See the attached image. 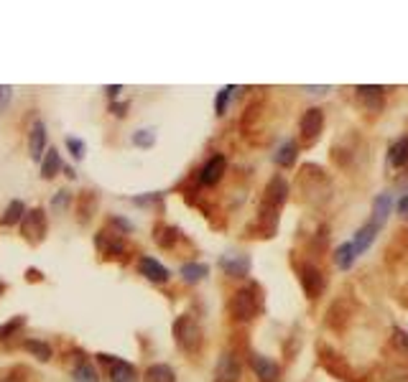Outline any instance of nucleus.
I'll list each match as a JSON object with an SVG mask.
<instances>
[{"instance_id":"nucleus-1","label":"nucleus","mask_w":408,"mask_h":382,"mask_svg":"<svg viewBox=\"0 0 408 382\" xmlns=\"http://www.w3.org/2000/svg\"><path fill=\"white\" fill-rule=\"evenodd\" d=\"M174 339H176V344L181 349L194 354V352L202 349V344H204L202 324H199L191 313H181V316L174 321Z\"/></svg>"},{"instance_id":"nucleus-2","label":"nucleus","mask_w":408,"mask_h":382,"mask_svg":"<svg viewBox=\"0 0 408 382\" xmlns=\"http://www.w3.org/2000/svg\"><path fill=\"white\" fill-rule=\"evenodd\" d=\"M261 291L258 286H248L235 291V296L230 299V316L235 321H253L258 313H261Z\"/></svg>"},{"instance_id":"nucleus-3","label":"nucleus","mask_w":408,"mask_h":382,"mask_svg":"<svg viewBox=\"0 0 408 382\" xmlns=\"http://www.w3.org/2000/svg\"><path fill=\"white\" fill-rule=\"evenodd\" d=\"M286 199H288V181L283 176H273L266 184V191H263L261 212H263V214H276V216H278V209L286 204Z\"/></svg>"},{"instance_id":"nucleus-4","label":"nucleus","mask_w":408,"mask_h":382,"mask_svg":"<svg viewBox=\"0 0 408 382\" xmlns=\"http://www.w3.org/2000/svg\"><path fill=\"white\" fill-rule=\"evenodd\" d=\"M299 280H301V288H304V293L312 301L319 299V296L324 293V288H327L324 273H322V270H319L314 262H304V265L299 267Z\"/></svg>"},{"instance_id":"nucleus-5","label":"nucleus","mask_w":408,"mask_h":382,"mask_svg":"<svg viewBox=\"0 0 408 382\" xmlns=\"http://www.w3.org/2000/svg\"><path fill=\"white\" fill-rule=\"evenodd\" d=\"M21 229H23L26 240L33 242V245H38V242L46 237V214H44V209L26 212L23 219H21Z\"/></svg>"},{"instance_id":"nucleus-6","label":"nucleus","mask_w":408,"mask_h":382,"mask_svg":"<svg viewBox=\"0 0 408 382\" xmlns=\"http://www.w3.org/2000/svg\"><path fill=\"white\" fill-rule=\"evenodd\" d=\"M225 171H227V158H225L222 153H215L207 158V163L199 168V184L202 186H217L222 181Z\"/></svg>"},{"instance_id":"nucleus-7","label":"nucleus","mask_w":408,"mask_h":382,"mask_svg":"<svg viewBox=\"0 0 408 382\" xmlns=\"http://www.w3.org/2000/svg\"><path fill=\"white\" fill-rule=\"evenodd\" d=\"M299 127H301V138L304 140H317L324 130V110L322 108H309L304 115H301L299 120Z\"/></svg>"},{"instance_id":"nucleus-8","label":"nucleus","mask_w":408,"mask_h":382,"mask_svg":"<svg viewBox=\"0 0 408 382\" xmlns=\"http://www.w3.org/2000/svg\"><path fill=\"white\" fill-rule=\"evenodd\" d=\"M102 359V362H110L113 367H110V382H140L138 377V369L133 367L130 362H123V359H118V357L113 354H97Z\"/></svg>"},{"instance_id":"nucleus-9","label":"nucleus","mask_w":408,"mask_h":382,"mask_svg":"<svg viewBox=\"0 0 408 382\" xmlns=\"http://www.w3.org/2000/svg\"><path fill=\"white\" fill-rule=\"evenodd\" d=\"M240 359L232 352H225L215 364V382H237L240 380Z\"/></svg>"},{"instance_id":"nucleus-10","label":"nucleus","mask_w":408,"mask_h":382,"mask_svg":"<svg viewBox=\"0 0 408 382\" xmlns=\"http://www.w3.org/2000/svg\"><path fill=\"white\" fill-rule=\"evenodd\" d=\"M250 367H253V372L258 375V380H261V382H278L280 380L278 362H273V359H271V357H266V354H253V357H250Z\"/></svg>"},{"instance_id":"nucleus-11","label":"nucleus","mask_w":408,"mask_h":382,"mask_svg":"<svg viewBox=\"0 0 408 382\" xmlns=\"http://www.w3.org/2000/svg\"><path fill=\"white\" fill-rule=\"evenodd\" d=\"M319 359H322V367L324 369H329L332 375L334 377H339V380H344V382H352V372H350V367L344 364V359L339 354H334V352L329 349V347H322L319 349Z\"/></svg>"},{"instance_id":"nucleus-12","label":"nucleus","mask_w":408,"mask_h":382,"mask_svg":"<svg viewBox=\"0 0 408 382\" xmlns=\"http://www.w3.org/2000/svg\"><path fill=\"white\" fill-rule=\"evenodd\" d=\"M220 267L230 278H245L250 273V257L248 255H240V253H230L220 257Z\"/></svg>"},{"instance_id":"nucleus-13","label":"nucleus","mask_w":408,"mask_h":382,"mask_svg":"<svg viewBox=\"0 0 408 382\" xmlns=\"http://www.w3.org/2000/svg\"><path fill=\"white\" fill-rule=\"evenodd\" d=\"M357 100L363 102V108L368 110H382V102H385V87H378V84H360L355 87Z\"/></svg>"},{"instance_id":"nucleus-14","label":"nucleus","mask_w":408,"mask_h":382,"mask_svg":"<svg viewBox=\"0 0 408 382\" xmlns=\"http://www.w3.org/2000/svg\"><path fill=\"white\" fill-rule=\"evenodd\" d=\"M138 270H140V275H146V280H151V283H166V280L171 278V273H169V267L166 265H161L156 257H140L138 260Z\"/></svg>"},{"instance_id":"nucleus-15","label":"nucleus","mask_w":408,"mask_h":382,"mask_svg":"<svg viewBox=\"0 0 408 382\" xmlns=\"http://www.w3.org/2000/svg\"><path fill=\"white\" fill-rule=\"evenodd\" d=\"M380 224H375L373 219L370 222H365L363 227L357 229L355 232V237H352V245H355V250H357V255H363V253H368L370 248H373V242H375V237H378V232H380Z\"/></svg>"},{"instance_id":"nucleus-16","label":"nucleus","mask_w":408,"mask_h":382,"mask_svg":"<svg viewBox=\"0 0 408 382\" xmlns=\"http://www.w3.org/2000/svg\"><path fill=\"white\" fill-rule=\"evenodd\" d=\"M95 245L102 255H120L123 253V235L118 232V229H115V232L102 229V232H97Z\"/></svg>"},{"instance_id":"nucleus-17","label":"nucleus","mask_w":408,"mask_h":382,"mask_svg":"<svg viewBox=\"0 0 408 382\" xmlns=\"http://www.w3.org/2000/svg\"><path fill=\"white\" fill-rule=\"evenodd\" d=\"M44 151H46V125L41 120H36L31 133H28V153H31L33 161H38L44 156Z\"/></svg>"},{"instance_id":"nucleus-18","label":"nucleus","mask_w":408,"mask_h":382,"mask_svg":"<svg viewBox=\"0 0 408 382\" xmlns=\"http://www.w3.org/2000/svg\"><path fill=\"white\" fill-rule=\"evenodd\" d=\"M390 168H408V135L398 138L393 146L388 148V156H385Z\"/></svg>"},{"instance_id":"nucleus-19","label":"nucleus","mask_w":408,"mask_h":382,"mask_svg":"<svg viewBox=\"0 0 408 382\" xmlns=\"http://www.w3.org/2000/svg\"><path fill=\"white\" fill-rule=\"evenodd\" d=\"M390 209H393V197H390L388 191H385V194H378V197L373 199V216H370V219L382 227V224L388 222Z\"/></svg>"},{"instance_id":"nucleus-20","label":"nucleus","mask_w":408,"mask_h":382,"mask_svg":"<svg viewBox=\"0 0 408 382\" xmlns=\"http://www.w3.org/2000/svg\"><path fill=\"white\" fill-rule=\"evenodd\" d=\"M296 156H299V146H296V140H283L276 151L273 161L280 166V168H288V166L296 163Z\"/></svg>"},{"instance_id":"nucleus-21","label":"nucleus","mask_w":408,"mask_h":382,"mask_svg":"<svg viewBox=\"0 0 408 382\" xmlns=\"http://www.w3.org/2000/svg\"><path fill=\"white\" fill-rule=\"evenodd\" d=\"M178 273H181L184 283H191V286H194V283H202V280L210 275V265H204V262H184Z\"/></svg>"},{"instance_id":"nucleus-22","label":"nucleus","mask_w":408,"mask_h":382,"mask_svg":"<svg viewBox=\"0 0 408 382\" xmlns=\"http://www.w3.org/2000/svg\"><path fill=\"white\" fill-rule=\"evenodd\" d=\"M357 257H360V255H357V250L352 242H342V245L334 250V262H337L339 270H350V267L355 265Z\"/></svg>"},{"instance_id":"nucleus-23","label":"nucleus","mask_w":408,"mask_h":382,"mask_svg":"<svg viewBox=\"0 0 408 382\" xmlns=\"http://www.w3.org/2000/svg\"><path fill=\"white\" fill-rule=\"evenodd\" d=\"M59 171H62V156H59L57 148H49V151L44 153V161H41V176L49 181V178H54Z\"/></svg>"},{"instance_id":"nucleus-24","label":"nucleus","mask_w":408,"mask_h":382,"mask_svg":"<svg viewBox=\"0 0 408 382\" xmlns=\"http://www.w3.org/2000/svg\"><path fill=\"white\" fill-rule=\"evenodd\" d=\"M23 214H26V204L21 202V199H13V202L6 207V212H3V216H0V224H3V227H13V224H21Z\"/></svg>"},{"instance_id":"nucleus-25","label":"nucleus","mask_w":408,"mask_h":382,"mask_svg":"<svg viewBox=\"0 0 408 382\" xmlns=\"http://www.w3.org/2000/svg\"><path fill=\"white\" fill-rule=\"evenodd\" d=\"M143 382H176V372L169 364H151L143 375Z\"/></svg>"},{"instance_id":"nucleus-26","label":"nucleus","mask_w":408,"mask_h":382,"mask_svg":"<svg viewBox=\"0 0 408 382\" xmlns=\"http://www.w3.org/2000/svg\"><path fill=\"white\" fill-rule=\"evenodd\" d=\"M95 209H97V194H92V191H82V194L76 197V212H79V219L87 222L89 216L95 214Z\"/></svg>"},{"instance_id":"nucleus-27","label":"nucleus","mask_w":408,"mask_h":382,"mask_svg":"<svg viewBox=\"0 0 408 382\" xmlns=\"http://www.w3.org/2000/svg\"><path fill=\"white\" fill-rule=\"evenodd\" d=\"M72 380L74 382H100V375L92 362H79L72 372Z\"/></svg>"},{"instance_id":"nucleus-28","label":"nucleus","mask_w":408,"mask_h":382,"mask_svg":"<svg viewBox=\"0 0 408 382\" xmlns=\"http://www.w3.org/2000/svg\"><path fill=\"white\" fill-rule=\"evenodd\" d=\"M178 235L181 232L176 227H169V224H161V227L153 229V237H156V242H159L161 248H171L174 242L178 240Z\"/></svg>"},{"instance_id":"nucleus-29","label":"nucleus","mask_w":408,"mask_h":382,"mask_svg":"<svg viewBox=\"0 0 408 382\" xmlns=\"http://www.w3.org/2000/svg\"><path fill=\"white\" fill-rule=\"evenodd\" d=\"M23 349L31 352L33 357H38L41 362H49V359H51V347L46 342H41V339H26Z\"/></svg>"},{"instance_id":"nucleus-30","label":"nucleus","mask_w":408,"mask_h":382,"mask_svg":"<svg viewBox=\"0 0 408 382\" xmlns=\"http://www.w3.org/2000/svg\"><path fill=\"white\" fill-rule=\"evenodd\" d=\"M133 146H138V148L156 146V130H151V127H140V130H135V133H133Z\"/></svg>"},{"instance_id":"nucleus-31","label":"nucleus","mask_w":408,"mask_h":382,"mask_svg":"<svg viewBox=\"0 0 408 382\" xmlns=\"http://www.w3.org/2000/svg\"><path fill=\"white\" fill-rule=\"evenodd\" d=\"M232 92H235L232 84H227V87H222L220 92H217V97H215V112L217 115L227 112V105H230V100H232Z\"/></svg>"},{"instance_id":"nucleus-32","label":"nucleus","mask_w":408,"mask_h":382,"mask_svg":"<svg viewBox=\"0 0 408 382\" xmlns=\"http://www.w3.org/2000/svg\"><path fill=\"white\" fill-rule=\"evenodd\" d=\"M67 148H69L72 158H74V161H82L84 153H87V146H84V140H82V138H74V135H69V138H67Z\"/></svg>"},{"instance_id":"nucleus-33","label":"nucleus","mask_w":408,"mask_h":382,"mask_svg":"<svg viewBox=\"0 0 408 382\" xmlns=\"http://www.w3.org/2000/svg\"><path fill=\"white\" fill-rule=\"evenodd\" d=\"M23 324H26V316H16L11 318V321H6V324L0 326V339H8L11 334H16Z\"/></svg>"},{"instance_id":"nucleus-34","label":"nucleus","mask_w":408,"mask_h":382,"mask_svg":"<svg viewBox=\"0 0 408 382\" xmlns=\"http://www.w3.org/2000/svg\"><path fill=\"white\" fill-rule=\"evenodd\" d=\"M393 344L398 349L408 352V331L401 329V326H393Z\"/></svg>"},{"instance_id":"nucleus-35","label":"nucleus","mask_w":408,"mask_h":382,"mask_svg":"<svg viewBox=\"0 0 408 382\" xmlns=\"http://www.w3.org/2000/svg\"><path fill=\"white\" fill-rule=\"evenodd\" d=\"M69 202H72V194H69V191H59L57 197L51 199V207H54V212H62Z\"/></svg>"},{"instance_id":"nucleus-36","label":"nucleus","mask_w":408,"mask_h":382,"mask_svg":"<svg viewBox=\"0 0 408 382\" xmlns=\"http://www.w3.org/2000/svg\"><path fill=\"white\" fill-rule=\"evenodd\" d=\"M13 100V89L8 87V84H0V115L6 112V108L11 105Z\"/></svg>"},{"instance_id":"nucleus-37","label":"nucleus","mask_w":408,"mask_h":382,"mask_svg":"<svg viewBox=\"0 0 408 382\" xmlns=\"http://www.w3.org/2000/svg\"><path fill=\"white\" fill-rule=\"evenodd\" d=\"M128 108H130L128 102H113V105H110V112H113V115H118V117H125Z\"/></svg>"},{"instance_id":"nucleus-38","label":"nucleus","mask_w":408,"mask_h":382,"mask_svg":"<svg viewBox=\"0 0 408 382\" xmlns=\"http://www.w3.org/2000/svg\"><path fill=\"white\" fill-rule=\"evenodd\" d=\"M0 382H26L23 377V369H16V372H11V375H6Z\"/></svg>"},{"instance_id":"nucleus-39","label":"nucleus","mask_w":408,"mask_h":382,"mask_svg":"<svg viewBox=\"0 0 408 382\" xmlns=\"http://www.w3.org/2000/svg\"><path fill=\"white\" fill-rule=\"evenodd\" d=\"M26 280H28V283H33V280H44V275H41V270H36V267H28V270H26Z\"/></svg>"},{"instance_id":"nucleus-40","label":"nucleus","mask_w":408,"mask_h":382,"mask_svg":"<svg viewBox=\"0 0 408 382\" xmlns=\"http://www.w3.org/2000/svg\"><path fill=\"white\" fill-rule=\"evenodd\" d=\"M398 214L408 219V194H403V197L398 199Z\"/></svg>"},{"instance_id":"nucleus-41","label":"nucleus","mask_w":408,"mask_h":382,"mask_svg":"<svg viewBox=\"0 0 408 382\" xmlns=\"http://www.w3.org/2000/svg\"><path fill=\"white\" fill-rule=\"evenodd\" d=\"M151 202H159V194H148V197H135L133 204H151Z\"/></svg>"},{"instance_id":"nucleus-42","label":"nucleus","mask_w":408,"mask_h":382,"mask_svg":"<svg viewBox=\"0 0 408 382\" xmlns=\"http://www.w3.org/2000/svg\"><path fill=\"white\" fill-rule=\"evenodd\" d=\"M105 92H108L110 97H118L123 92V84H115V87H105Z\"/></svg>"},{"instance_id":"nucleus-43","label":"nucleus","mask_w":408,"mask_h":382,"mask_svg":"<svg viewBox=\"0 0 408 382\" xmlns=\"http://www.w3.org/2000/svg\"><path fill=\"white\" fill-rule=\"evenodd\" d=\"M306 92L309 95H324V92H329V87H306Z\"/></svg>"},{"instance_id":"nucleus-44","label":"nucleus","mask_w":408,"mask_h":382,"mask_svg":"<svg viewBox=\"0 0 408 382\" xmlns=\"http://www.w3.org/2000/svg\"><path fill=\"white\" fill-rule=\"evenodd\" d=\"M388 382H408V372H398V375H393Z\"/></svg>"},{"instance_id":"nucleus-45","label":"nucleus","mask_w":408,"mask_h":382,"mask_svg":"<svg viewBox=\"0 0 408 382\" xmlns=\"http://www.w3.org/2000/svg\"><path fill=\"white\" fill-rule=\"evenodd\" d=\"M0 291H6V283H0Z\"/></svg>"}]
</instances>
